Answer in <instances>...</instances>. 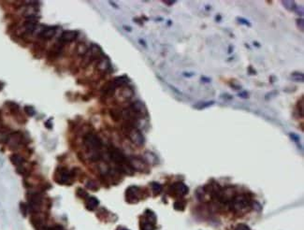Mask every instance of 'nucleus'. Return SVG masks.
<instances>
[{"instance_id":"nucleus-1","label":"nucleus","mask_w":304,"mask_h":230,"mask_svg":"<svg viewBox=\"0 0 304 230\" xmlns=\"http://www.w3.org/2000/svg\"><path fill=\"white\" fill-rule=\"evenodd\" d=\"M83 143L87 149L90 152H92L91 160L93 161L99 160L100 154H98V151H100L101 148H102V141H101V139L96 134L88 133L83 138Z\"/></svg>"},{"instance_id":"nucleus-2","label":"nucleus","mask_w":304,"mask_h":230,"mask_svg":"<svg viewBox=\"0 0 304 230\" xmlns=\"http://www.w3.org/2000/svg\"><path fill=\"white\" fill-rule=\"evenodd\" d=\"M124 128L126 130V136L129 138V139L135 143L138 146H141L144 144V137L141 134V132L135 127L134 124L129 123V122H126V124H124Z\"/></svg>"},{"instance_id":"nucleus-3","label":"nucleus","mask_w":304,"mask_h":230,"mask_svg":"<svg viewBox=\"0 0 304 230\" xmlns=\"http://www.w3.org/2000/svg\"><path fill=\"white\" fill-rule=\"evenodd\" d=\"M74 175L65 168H59L55 173V182L60 184H70Z\"/></svg>"},{"instance_id":"nucleus-4","label":"nucleus","mask_w":304,"mask_h":230,"mask_svg":"<svg viewBox=\"0 0 304 230\" xmlns=\"http://www.w3.org/2000/svg\"><path fill=\"white\" fill-rule=\"evenodd\" d=\"M109 153H110L111 159L115 164H117L118 167H121V166L125 165V164H126L128 162V159L126 158V156L124 155V154L120 150L116 149V148H114V147L111 148Z\"/></svg>"},{"instance_id":"nucleus-5","label":"nucleus","mask_w":304,"mask_h":230,"mask_svg":"<svg viewBox=\"0 0 304 230\" xmlns=\"http://www.w3.org/2000/svg\"><path fill=\"white\" fill-rule=\"evenodd\" d=\"M250 200L246 195H237L233 199H231V207L235 210H242L249 206Z\"/></svg>"},{"instance_id":"nucleus-6","label":"nucleus","mask_w":304,"mask_h":230,"mask_svg":"<svg viewBox=\"0 0 304 230\" xmlns=\"http://www.w3.org/2000/svg\"><path fill=\"white\" fill-rule=\"evenodd\" d=\"M126 198L129 203L138 202L141 198V189L138 186H130L126 192Z\"/></svg>"},{"instance_id":"nucleus-7","label":"nucleus","mask_w":304,"mask_h":230,"mask_svg":"<svg viewBox=\"0 0 304 230\" xmlns=\"http://www.w3.org/2000/svg\"><path fill=\"white\" fill-rule=\"evenodd\" d=\"M129 109L138 119H140V117H144L147 115V109L145 105L141 101H136L132 103Z\"/></svg>"},{"instance_id":"nucleus-8","label":"nucleus","mask_w":304,"mask_h":230,"mask_svg":"<svg viewBox=\"0 0 304 230\" xmlns=\"http://www.w3.org/2000/svg\"><path fill=\"white\" fill-rule=\"evenodd\" d=\"M188 187L187 185H185L183 183H176L171 185V193L172 195L177 196V198H182L185 195L188 194Z\"/></svg>"},{"instance_id":"nucleus-9","label":"nucleus","mask_w":304,"mask_h":230,"mask_svg":"<svg viewBox=\"0 0 304 230\" xmlns=\"http://www.w3.org/2000/svg\"><path fill=\"white\" fill-rule=\"evenodd\" d=\"M24 140V136L21 132H14L9 135L8 139V144L10 147V149H18L20 145Z\"/></svg>"},{"instance_id":"nucleus-10","label":"nucleus","mask_w":304,"mask_h":230,"mask_svg":"<svg viewBox=\"0 0 304 230\" xmlns=\"http://www.w3.org/2000/svg\"><path fill=\"white\" fill-rule=\"evenodd\" d=\"M78 33L76 31H71V30H66L62 33V35L59 38L60 42L62 43H67V42H72L77 39Z\"/></svg>"},{"instance_id":"nucleus-11","label":"nucleus","mask_w":304,"mask_h":230,"mask_svg":"<svg viewBox=\"0 0 304 230\" xmlns=\"http://www.w3.org/2000/svg\"><path fill=\"white\" fill-rule=\"evenodd\" d=\"M128 162L130 164V166L133 168V169H137V170H142L145 169V163L141 160L140 158L137 157H131L128 159Z\"/></svg>"},{"instance_id":"nucleus-12","label":"nucleus","mask_w":304,"mask_h":230,"mask_svg":"<svg viewBox=\"0 0 304 230\" xmlns=\"http://www.w3.org/2000/svg\"><path fill=\"white\" fill-rule=\"evenodd\" d=\"M55 33H56V29L54 27H48V28L43 29L40 32L39 36H40V38H42L44 39H50L55 35Z\"/></svg>"},{"instance_id":"nucleus-13","label":"nucleus","mask_w":304,"mask_h":230,"mask_svg":"<svg viewBox=\"0 0 304 230\" xmlns=\"http://www.w3.org/2000/svg\"><path fill=\"white\" fill-rule=\"evenodd\" d=\"M116 87L115 85L113 84L112 81H111V83H108L107 84H105L102 88V92L103 94H105L106 95L108 96H111L113 94H114V91H115Z\"/></svg>"},{"instance_id":"nucleus-14","label":"nucleus","mask_w":304,"mask_h":230,"mask_svg":"<svg viewBox=\"0 0 304 230\" xmlns=\"http://www.w3.org/2000/svg\"><path fill=\"white\" fill-rule=\"evenodd\" d=\"M128 81H129V80H128V78L126 76H120V77L115 78L112 80V83L115 85V87H120V86L126 85L128 83Z\"/></svg>"},{"instance_id":"nucleus-15","label":"nucleus","mask_w":304,"mask_h":230,"mask_svg":"<svg viewBox=\"0 0 304 230\" xmlns=\"http://www.w3.org/2000/svg\"><path fill=\"white\" fill-rule=\"evenodd\" d=\"M10 161L13 163V165H15L17 168H19L24 165V158L20 154H12L10 156Z\"/></svg>"},{"instance_id":"nucleus-16","label":"nucleus","mask_w":304,"mask_h":230,"mask_svg":"<svg viewBox=\"0 0 304 230\" xmlns=\"http://www.w3.org/2000/svg\"><path fill=\"white\" fill-rule=\"evenodd\" d=\"M98 205H99V201L96 198H95V196H90V198H88V199L86 201V208L89 210H94Z\"/></svg>"},{"instance_id":"nucleus-17","label":"nucleus","mask_w":304,"mask_h":230,"mask_svg":"<svg viewBox=\"0 0 304 230\" xmlns=\"http://www.w3.org/2000/svg\"><path fill=\"white\" fill-rule=\"evenodd\" d=\"M9 131L7 129H0V143H6L9 138Z\"/></svg>"},{"instance_id":"nucleus-18","label":"nucleus","mask_w":304,"mask_h":230,"mask_svg":"<svg viewBox=\"0 0 304 230\" xmlns=\"http://www.w3.org/2000/svg\"><path fill=\"white\" fill-rule=\"evenodd\" d=\"M97 68L101 71H105L110 68V62L108 59H101L97 65Z\"/></svg>"},{"instance_id":"nucleus-19","label":"nucleus","mask_w":304,"mask_h":230,"mask_svg":"<svg viewBox=\"0 0 304 230\" xmlns=\"http://www.w3.org/2000/svg\"><path fill=\"white\" fill-rule=\"evenodd\" d=\"M214 104V101H208V102H199L196 105L193 106V108L197 109H207L211 106H212Z\"/></svg>"},{"instance_id":"nucleus-20","label":"nucleus","mask_w":304,"mask_h":230,"mask_svg":"<svg viewBox=\"0 0 304 230\" xmlns=\"http://www.w3.org/2000/svg\"><path fill=\"white\" fill-rule=\"evenodd\" d=\"M110 114H111L112 120H114V121H119L123 117L122 111L119 109H111Z\"/></svg>"},{"instance_id":"nucleus-21","label":"nucleus","mask_w":304,"mask_h":230,"mask_svg":"<svg viewBox=\"0 0 304 230\" xmlns=\"http://www.w3.org/2000/svg\"><path fill=\"white\" fill-rule=\"evenodd\" d=\"M283 7L286 9H288L290 11H296L297 10V5L294 1H283L282 2Z\"/></svg>"},{"instance_id":"nucleus-22","label":"nucleus","mask_w":304,"mask_h":230,"mask_svg":"<svg viewBox=\"0 0 304 230\" xmlns=\"http://www.w3.org/2000/svg\"><path fill=\"white\" fill-rule=\"evenodd\" d=\"M141 230H155V224L145 220V221L141 222Z\"/></svg>"},{"instance_id":"nucleus-23","label":"nucleus","mask_w":304,"mask_h":230,"mask_svg":"<svg viewBox=\"0 0 304 230\" xmlns=\"http://www.w3.org/2000/svg\"><path fill=\"white\" fill-rule=\"evenodd\" d=\"M151 186H152V189H153V192L156 194V195H158L161 193L162 191V186L160 184L158 183H152L151 184Z\"/></svg>"},{"instance_id":"nucleus-24","label":"nucleus","mask_w":304,"mask_h":230,"mask_svg":"<svg viewBox=\"0 0 304 230\" xmlns=\"http://www.w3.org/2000/svg\"><path fill=\"white\" fill-rule=\"evenodd\" d=\"M291 77L295 81H303V79H304L303 74L301 72H294V73H292Z\"/></svg>"},{"instance_id":"nucleus-25","label":"nucleus","mask_w":304,"mask_h":230,"mask_svg":"<svg viewBox=\"0 0 304 230\" xmlns=\"http://www.w3.org/2000/svg\"><path fill=\"white\" fill-rule=\"evenodd\" d=\"M86 186H87V188H89L90 190H93V191H96L99 188L96 182H94V180H90V182H88L86 184Z\"/></svg>"},{"instance_id":"nucleus-26","label":"nucleus","mask_w":304,"mask_h":230,"mask_svg":"<svg viewBox=\"0 0 304 230\" xmlns=\"http://www.w3.org/2000/svg\"><path fill=\"white\" fill-rule=\"evenodd\" d=\"M38 230H64L61 226H46V225H43L41 226L40 228H39Z\"/></svg>"},{"instance_id":"nucleus-27","label":"nucleus","mask_w":304,"mask_h":230,"mask_svg":"<svg viewBox=\"0 0 304 230\" xmlns=\"http://www.w3.org/2000/svg\"><path fill=\"white\" fill-rule=\"evenodd\" d=\"M24 110L27 113V115H29V116H33V115H35V113H36L35 109H34L33 107H31V106H25Z\"/></svg>"},{"instance_id":"nucleus-28","label":"nucleus","mask_w":304,"mask_h":230,"mask_svg":"<svg viewBox=\"0 0 304 230\" xmlns=\"http://www.w3.org/2000/svg\"><path fill=\"white\" fill-rule=\"evenodd\" d=\"M184 207H185V205L182 201H176L174 203V209L177 210H183Z\"/></svg>"},{"instance_id":"nucleus-29","label":"nucleus","mask_w":304,"mask_h":230,"mask_svg":"<svg viewBox=\"0 0 304 230\" xmlns=\"http://www.w3.org/2000/svg\"><path fill=\"white\" fill-rule=\"evenodd\" d=\"M237 20H238V22H239L240 24H243V25H246V26H248V27H251V26H252V24H250V22H249L248 20L242 18V17H238Z\"/></svg>"},{"instance_id":"nucleus-30","label":"nucleus","mask_w":304,"mask_h":230,"mask_svg":"<svg viewBox=\"0 0 304 230\" xmlns=\"http://www.w3.org/2000/svg\"><path fill=\"white\" fill-rule=\"evenodd\" d=\"M77 192H78V195L80 196V198H87V196H88L87 193H86L85 191H84V190H82V189H78Z\"/></svg>"},{"instance_id":"nucleus-31","label":"nucleus","mask_w":304,"mask_h":230,"mask_svg":"<svg viewBox=\"0 0 304 230\" xmlns=\"http://www.w3.org/2000/svg\"><path fill=\"white\" fill-rule=\"evenodd\" d=\"M9 107L10 108L11 111H18V109H19V106L17 105L16 103H13V102L9 103Z\"/></svg>"},{"instance_id":"nucleus-32","label":"nucleus","mask_w":304,"mask_h":230,"mask_svg":"<svg viewBox=\"0 0 304 230\" xmlns=\"http://www.w3.org/2000/svg\"><path fill=\"white\" fill-rule=\"evenodd\" d=\"M235 230H251V229H250L249 226H247L246 224H241L237 225V227L235 228Z\"/></svg>"},{"instance_id":"nucleus-33","label":"nucleus","mask_w":304,"mask_h":230,"mask_svg":"<svg viewBox=\"0 0 304 230\" xmlns=\"http://www.w3.org/2000/svg\"><path fill=\"white\" fill-rule=\"evenodd\" d=\"M21 210H22V212H23V214H26V212H27V210H28V207H27V205L26 204H24V203H21Z\"/></svg>"},{"instance_id":"nucleus-34","label":"nucleus","mask_w":304,"mask_h":230,"mask_svg":"<svg viewBox=\"0 0 304 230\" xmlns=\"http://www.w3.org/2000/svg\"><path fill=\"white\" fill-rule=\"evenodd\" d=\"M297 25H298V28H300V29L303 31V27H304V22H303V20H302V19H298V20H297Z\"/></svg>"},{"instance_id":"nucleus-35","label":"nucleus","mask_w":304,"mask_h":230,"mask_svg":"<svg viewBox=\"0 0 304 230\" xmlns=\"http://www.w3.org/2000/svg\"><path fill=\"white\" fill-rule=\"evenodd\" d=\"M239 96L242 97V98H248V93H246V92L240 93V94H239Z\"/></svg>"},{"instance_id":"nucleus-36","label":"nucleus","mask_w":304,"mask_h":230,"mask_svg":"<svg viewBox=\"0 0 304 230\" xmlns=\"http://www.w3.org/2000/svg\"><path fill=\"white\" fill-rule=\"evenodd\" d=\"M201 80H203V81H205V83H210V81H211V79L206 78V77H201Z\"/></svg>"},{"instance_id":"nucleus-37","label":"nucleus","mask_w":304,"mask_h":230,"mask_svg":"<svg viewBox=\"0 0 304 230\" xmlns=\"http://www.w3.org/2000/svg\"><path fill=\"white\" fill-rule=\"evenodd\" d=\"M176 1H164V3H166V4H167V5H172V4H174Z\"/></svg>"},{"instance_id":"nucleus-38","label":"nucleus","mask_w":304,"mask_h":230,"mask_svg":"<svg viewBox=\"0 0 304 230\" xmlns=\"http://www.w3.org/2000/svg\"><path fill=\"white\" fill-rule=\"evenodd\" d=\"M248 70L251 72V74H256V70H253V69H252V67H249Z\"/></svg>"},{"instance_id":"nucleus-39","label":"nucleus","mask_w":304,"mask_h":230,"mask_svg":"<svg viewBox=\"0 0 304 230\" xmlns=\"http://www.w3.org/2000/svg\"><path fill=\"white\" fill-rule=\"evenodd\" d=\"M183 75H184L185 77H192V76L195 75V73H191V74H189V73H184Z\"/></svg>"},{"instance_id":"nucleus-40","label":"nucleus","mask_w":304,"mask_h":230,"mask_svg":"<svg viewBox=\"0 0 304 230\" xmlns=\"http://www.w3.org/2000/svg\"><path fill=\"white\" fill-rule=\"evenodd\" d=\"M117 230H128L127 228H125V227H119Z\"/></svg>"},{"instance_id":"nucleus-41","label":"nucleus","mask_w":304,"mask_h":230,"mask_svg":"<svg viewBox=\"0 0 304 230\" xmlns=\"http://www.w3.org/2000/svg\"><path fill=\"white\" fill-rule=\"evenodd\" d=\"M231 48H233V47L232 46H229V48H228V54L231 53Z\"/></svg>"},{"instance_id":"nucleus-42","label":"nucleus","mask_w":304,"mask_h":230,"mask_svg":"<svg viewBox=\"0 0 304 230\" xmlns=\"http://www.w3.org/2000/svg\"><path fill=\"white\" fill-rule=\"evenodd\" d=\"M140 42H141V45H143V46H146V45H145V43H144V41H142L141 39L140 40Z\"/></svg>"},{"instance_id":"nucleus-43","label":"nucleus","mask_w":304,"mask_h":230,"mask_svg":"<svg viewBox=\"0 0 304 230\" xmlns=\"http://www.w3.org/2000/svg\"><path fill=\"white\" fill-rule=\"evenodd\" d=\"M125 29H126V30H128V31H131L130 27H126V26H125Z\"/></svg>"},{"instance_id":"nucleus-44","label":"nucleus","mask_w":304,"mask_h":230,"mask_svg":"<svg viewBox=\"0 0 304 230\" xmlns=\"http://www.w3.org/2000/svg\"><path fill=\"white\" fill-rule=\"evenodd\" d=\"M254 45H256V46H257V47H259V46H260L259 44H257V42H254Z\"/></svg>"}]
</instances>
